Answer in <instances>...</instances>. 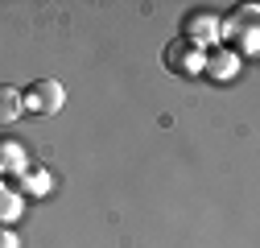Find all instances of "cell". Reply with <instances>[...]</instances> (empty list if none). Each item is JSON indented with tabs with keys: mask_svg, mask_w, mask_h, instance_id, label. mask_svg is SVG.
Here are the masks:
<instances>
[{
	"mask_svg": "<svg viewBox=\"0 0 260 248\" xmlns=\"http://www.w3.org/2000/svg\"><path fill=\"white\" fill-rule=\"evenodd\" d=\"M21 112H25V108H21V91L0 83V124H13Z\"/></svg>",
	"mask_w": 260,
	"mask_h": 248,
	"instance_id": "7a4b0ae2",
	"label": "cell"
},
{
	"mask_svg": "<svg viewBox=\"0 0 260 248\" xmlns=\"http://www.w3.org/2000/svg\"><path fill=\"white\" fill-rule=\"evenodd\" d=\"M62 100H67V91H62L58 79H38V83L25 87L21 108H25V112H38V116H54V112L62 108Z\"/></svg>",
	"mask_w": 260,
	"mask_h": 248,
	"instance_id": "6da1fadb",
	"label": "cell"
},
{
	"mask_svg": "<svg viewBox=\"0 0 260 248\" xmlns=\"http://www.w3.org/2000/svg\"><path fill=\"white\" fill-rule=\"evenodd\" d=\"M0 248H21V244H17V236H13L5 224H0Z\"/></svg>",
	"mask_w": 260,
	"mask_h": 248,
	"instance_id": "277c9868",
	"label": "cell"
},
{
	"mask_svg": "<svg viewBox=\"0 0 260 248\" xmlns=\"http://www.w3.org/2000/svg\"><path fill=\"white\" fill-rule=\"evenodd\" d=\"M5 215H17V195L0 191V220H5Z\"/></svg>",
	"mask_w": 260,
	"mask_h": 248,
	"instance_id": "3957f363",
	"label": "cell"
}]
</instances>
